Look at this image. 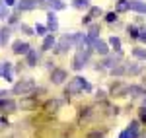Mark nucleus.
<instances>
[{
    "mask_svg": "<svg viewBox=\"0 0 146 138\" xmlns=\"http://www.w3.org/2000/svg\"><path fill=\"white\" fill-rule=\"evenodd\" d=\"M82 90L90 92L92 86H90L86 80H84V78H80V76H78V78H74V80L68 82V86L64 88V93H66V95H76V93H80Z\"/></svg>",
    "mask_w": 146,
    "mask_h": 138,
    "instance_id": "nucleus-1",
    "label": "nucleus"
},
{
    "mask_svg": "<svg viewBox=\"0 0 146 138\" xmlns=\"http://www.w3.org/2000/svg\"><path fill=\"white\" fill-rule=\"evenodd\" d=\"M35 90V82L33 80H20L14 86V93L16 95H29Z\"/></svg>",
    "mask_w": 146,
    "mask_h": 138,
    "instance_id": "nucleus-2",
    "label": "nucleus"
},
{
    "mask_svg": "<svg viewBox=\"0 0 146 138\" xmlns=\"http://www.w3.org/2000/svg\"><path fill=\"white\" fill-rule=\"evenodd\" d=\"M72 43H74V35H64L58 41V45H56V53H66L68 49L72 47Z\"/></svg>",
    "mask_w": 146,
    "mask_h": 138,
    "instance_id": "nucleus-3",
    "label": "nucleus"
},
{
    "mask_svg": "<svg viewBox=\"0 0 146 138\" xmlns=\"http://www.w3.org/2000/svg\"><path fill=\"white\" fill-rule=\"evenodd\" d=\"M66 70H62V68H55L53 72H51V82L53 84H62V82L66 80Z\"/></svg>",
    "mask_w": 146,
    "mask_h": 138,
    "instance_id": "nucleus-4",
    "label": "nucleus"
},
{
    "mask_svg": "<svg viewBox=\"0 0 146 138\" xmlns=\"http://www.w3.org/2000/svg\"><path fill=\"white\" fill-rule=\"evenodd\" d=\"M12 51H14L16 55H27V53H29V45H27L25 41H16L14 47H12Z\"/></svg>",
    "mask_w": 146,
    "mask_h": 138,
    "instance_id": "nucleus-5",
    "label": "nucleus"
},
{
    "mask_svg": "<svg viewBox=\"0 0 146 138\" xmlns=\"http://www.w3.org/2000/svg\"><path fill=\"white\" fill-rule=\"evenodd\" d=\"M129 8L138 12V14H146V2H142V0H129Z\"/></svg>",
    "mask_w": 146,
    "mask_h": 138,
    "instance_id": "nucleus-6",
    "label": "nucleus"
},
{
    "mask_svg": "<svg viewBox=\"0 0 146 138\" xmlns=\"http://www.w3.org/2000/svg\"><path fill=\"white\" fill-rule=\"evenodd\" d=\"M111 95H115V97L127 95V86H125V84H113V88H111Z\"/></svg>",
    "mask_w": 146,
    "mask_h": 138,
    "instance_id": "nucleus-7",
    "label": "nucleus"
},
{
    "mask_svg": "<svg viewBox=\"0 0 146 138\" xmlns=\"http://www.w3.org/2000/svg\"><path fill=\"white\" fill-rule=\"evenodd\" d=\"M37 2L35 0H20L18 2V10H35Z\"/></svg>",
    "mask_w": 146,
    "mask_h": 138,
    "instance_id": "nucleus-8",
    "label": "nucleus"
},
{
    "mask_svg": "<svg viewBox=\"0 0 146 138\" xmlns=\"http://www.w3.org/2000/svg\"><path fill=\"white\" fill-rule=\"evenodd\" d=\"M47 23H49V29H51V31H56V27H58V22H56L55 12H49V14H47Z\"/></svg>",
    "mask_w": 146,
    "mask_h": 138,
    "instance_id": "nucleus-9",
    "label": "nucleus"
},
{
    "mask_svg": "<svg viewBox=\"0 0 146 138\" xmlns=\"http://www.w3.org/2000/svg\"><path fill=\"white\" fill-rule=\"evenodd\" d=\"M0 109L6 113H12V111H16V103L12 99H4V101H0Z\"/></svg>",
    "mask_w": 146,
    "mask_h": 138,
    "instance_id": "nucleus-10",
    "label": "nucleus"
},
{
    "mask_svg": "<svg viewBox=\"0 0 146 138\" xmlns=\"http://www.w3.org/2000/svg\"><path fill=\"white\" fill-rule=\"evenodd\" d=\"M25 57H27V66H35V64H37V58H39V55H37V51H33V49H29V53H27Z\"/></svg>",
    "mask_w": 146,
    "mask_h": 138,
    "instance_id": "nucleus-11",
    "label": "nucleus"
},
{
    "mask_svg": "<svg viewBox=\"0 0 146 138\" xmlns=\"http://www.w3.org/2000/svg\"><path fill=\"white\" fill-rule=\"evenodd\" d=\"M53 47H55V35H47L45 41H43V47H41V49H43V51H51Z\"/></svg>",
    "mask_w": 146,
    "mask_h": 138,
    "instance_id": "nucleus-12",
    "label": "nucleus"
},
{
    "mask_svg": "<svg viewBox=\"0 0 146 138\" xmlns=\"http://www.w3.org/2000/svg\"><path fill=\"white\" fill-rule=\"evenodd\" d=\"M127 95H129V97H138V95H144V93H142V88L131 86V88H127Z\"/></svg>",
    "mask_w": 146,
    "mask_h": 138,
    "instance_id": "nucleus-13",
    "label": "nucleus"
},
{
    "mask_svg": "<svg viewBox=\"0 0 146 138\" xmlns=\"http://www.w3.org/2000/svg\"><path fill=\"white\" fill-rule=\"evenodd\" d=\"M72 6L76 10H86V8H90V0H74Z\"/></svg>",
    "mask_w": 146,
    "mask_h": 138,
    "instance_id": "nucleus-14",
    "label": "nucleus"
},
{
    "mask_svg": "<svg viewBox=\"0 0 146 138\" xmlns=\"http://www.w3.org/2000/svg\"><path fill=\"white\" fill-rule=\"evenodd\" d=\"M109 45H111L117 53H121V39H119V37H115V35L109 37Z\"/></svg>",
    "mask_w": 146,
    "mask_h": 138,
    "instance_id": "nucleus-15",
    "label": "nucleus"
},
{
    "mask_svg": "<svg viewBox=\"0 0 146 138\" xmlns=\"http://www.w3.org/2000/svg\"><path fill=\"white\" fill-rule=\"evenodd\" d=\"M49 6H51L53 10H64V8H66V4L60 2V0H49Z\"/></svg>",
    "mask_w": 146,
    "mask_h": 138,
    "instance_id": "nucleus-16",
    "label": "nucleus"
},
{
    "mask_svg": "<svg viewBox=\"0 0 146 138\" xmlns=\"http://www.w3.org/2000/svg\"><path fill=\"white\" fill-rule=\"evenodd\" d=\"M117 64H119V57H109V58H105V62H103V66H107V68H113Z\"/></svg>",
    "mask_w": 146,
    "mask_h": 138,
    "instance_id": "nucleus-17",
    "label": "nucleus"
},
{
    "mask_svg": "<svg viewBox=\"0 0 146 138\" xmlns=\"http://www.w3.org/2000/svg\"><path fill=\"white\" fill-rule=\"evenodd\" d=\"M4 80H12V64L10 62H4V72H2Z\"/></svg>",
    "mask_w": 146,
    "mask_h": 138,
    "instance_id": "nucleus-18",
    "label": "nucleus"
},
{
    "mask_svg": "<svg viewBox=\"0 0 146 138\" xmlns=\"http://www.w3.org/2000/svg\"><path fill=\"white\" fill-rule=\"evenodd\" d=\"M127 10H131L129 8V0H119L117 2V12H127Z\"/></svg>",
    "mask_w": 146,
    "mask_h": 138,
    "instance_id": "nucleus-19",
    "label": "nucleus"
},
{
    "mask_svg": "<svg viewBox=\"0 0 146 138\" xmlns=\"http://www.w3.org/2000/svg\"><path fill=\"white\" fill-rule=\"evenodd\" d=\"M8 16V4L4 0H0V20H4Z\"/></svg>",
    "mask_w": 146,
    "mask_h": 138,
    "instance_id": "nucleus-20",
    "label": "nucleus"
},
{
    "mask_svg": "<svg viewBox=\"0 0 146 138\" xmlns=\"http://www.w3.org/2000/svg\"><path fill=\"white\" fill-rule=\"evenodd\" d=\"M127 31H129V37H133V39H138V35H140V31L136 29V25H129Z\"/></svg>",
    "mask_w": 146,
    "mask_h": 138,
    "instance_id": "nucleus-21",
    "label": "nucleus"
},
{
    "mask_svg": "<svg viewBox=\"0 0 146 138\" xmlns=\"http://www.w3.org/2000/svg\"><path fill=\"white\" fill-rule=\"evenodd\" d=\"M127 72V68L125 66H121V64H117V66H113L111 68V74L113 76H121V74H125Z\"/></svg>",
    "mask_w": 146,
    "mask_h": 138,
    "instance_id": "nucleus-22",
    "label": "nucleus"
},
{
    "mask_svg": "<svg viewBox=\"0 0 146 138\" xmlns=\"http://www.w3.org/2000/svg\"><path fill=\"white\" fill-rule=\"evenodd\" d=\"M100 35V25L98 23H92L90 25V33H88V37H98Z\"/></svg>",
    "mask_w": 146,
    "mask_h": 138,
    "instance_id": "nucleus-23",
    "label": "nucleus"
},
{
    "mask_svg": "<svg viewBox=\"0 0 146 138\" xmlns=\"http://www.w3.org/2000/svg\"><path fill=\"white\" fill-rule=\"evenodd\" d=\"M129 130H131L133 138H136V136H138V123H136V121H133V123L129 125Z\"/></svg>",
    "mask_w": 146,
    "mask_h": 138,
    "instance_id": "nucleus-24",
    "label": "nucleus"
},
{
    "mask_svg": "<svg viewBox=\"0 0 146 138\" xmlns=\"http://www.w3.org/2000/svg\"><path fill=\"white\" fill-rule=\"evenodd\" d=\"M8 39H10V29H8V27H4V29L0 31V41H2V43H6Z\"/></svg>",
    "mask_w": 146,
    "mask_h": 138,
    "instance_id": "nucleus-25",
    "label": "nucleus"
},
{
    "mask_svg": "<svg viewBox=\"0 0 146 138\" xmlns=\"http://www.w3.org/2000/svg\"><path fill=\"white\" fill-rule=\"evenodd\" d=\"M133 55H135L136 58H144L146 60V51L144 49H133Z\"/></svg>",
    "mask_w": 146,
    "mask_h": 138,
    "instance_id": "nucleus-26",
    "label": "nucleus"
},
{
    "mask_svg": "<svg viewBox=\"0 0 146 138\" xmlns=\"http://www.w3.org/2000/svg\"><path fill=\"white\" fill-rule=\"evenodd\" d=\"M90 18H98V16H101V8L100 6H94V8H90V14H88Z\"/></svg>",
    "mask_w": 146,
    "mask_h": 138,
    "instance_id": "nucleus-27",
    "label": "nucleus"
},
{
    "mask_svg": "<svg viewBox=\"0 0 146 138\" xmlns=\"http://www.w3.org/2000/svg\"><path fill=\"white\" fill-rule=\"evenodd\" d=\"M127 72H129V74H138V72H140V66H138L136 62H133V66H127Z\"/></svg>",
    "mask_w": 146,
    "mask_h": 138,
    "instance_id": "nucleus-28",
    "label": "nucleus"
},
{
    "mask_svg": "<svg viewBox=\"0 0 146 138\" xmlns=\"http://www.w3.org/2000/svg\"><path fill=\"white\" fill-rule=\"evenodd\" d=\"M58 105H60V101H49L47 103V111H55V109H58Z\"/></svg>",
    "mask_w": 146,
    "mask_h": 138,
    "instance_id": "nucleus-29",
    "label": "nucleus"
},
{
    "mask_svg": "<svg viewBox=\"0 0 146 138\" xmlns=\"http://www.w3.org/2000/svg\"><path fill=\"white\" fill-rule=\"evenodd\" d=\"M45 31H47L45 25H41V23H37V25H35V33H37V35H45Z\"/></svg>",
    "mask_w": 146,
    "mask_h": 138,
    "instance_id": "nucleus-30",
    "label": "nucleus"
},
{
    "mask_svg": "<svg viewBox=\"0 0 146 138\" xmlns=\"http://www.w3.org/2000/svg\"><path fill=\"white\" fill-rule=\"evenodd\" d=\"M105 20H107L109 23L117 22V14H115V12H111V14H107V16H105Z\"/></svg>",
    "mask_w": 146,
    "mask_h": 138,
    "instance_id": "nucleus-31",
    "label": "nucleus"
},
{
    "mask_svg": "<svg viewBox=\"0 0 146 138\" xmlns=\"http://www.w3.org/2000/svg\"><path fill=\"white\" fill-rule=\"evenodd\" d=\"M20 27H22V31H23V33H27V35H35V33H33V29H31V27H27L25 23H22Z\"/></svg>",
    "mask_w": 146,
    "mask_h": 138,
    "instance_id": "nucleus-32",
    "label": "nucleus"
},
{
    "mask_svg": "<svg viewBox=\"0 0 146 138\" xmlns=\"http://www.w3.org/2000/svg\"><path fill=\"white\" fill-rule=\"evenodd\" d=\"M119 138H133V134H131V130L127 128V130H123V132H121V136H119Z\"/></svg>",
    "mask_w": 146,
    "mask_h": 138,
    "instance_id": "nucleus-33",
    "label": "nucleus"
},
{
    "mask_svg": "<svg viewBox=\"0 0 146 138\" xmlns=\"http://www.w3.org/2000/svg\"><path fill=\"white\" fill-rule=\"evenodd\" d=\"M140 121H144V123H146V105L140 109Z\"/></svg>",
    "mask_w": 146,
    "mask_h": 138,
    "instance_id": "nucleus-34",
    "label": "nucleus"
},
{
    "mask_svg": "<svg viewBox=\"0 0 146 138\" xmlns=\"http://www.w3.org/2000/svg\"><path fill=\"white\" fill-rule=\"evenodd\" d=\"M138 39H140L142 43H146V31H140V35H138Z\"/></svg>",
    "mask_w": 146,
    "mask_h": 138,
    "instance_id": "nucleus-35",
    "label": "nucleus"
},
{
    "mask_svg": "<svg viewBox=\"0 0 146 138\" xmlns=\"http://www.w3.org/2000/svg\"><path fill=\"white\" fill-rule=\"evenodd\" d=\"M103 97H105V92H101V90H100V92H98V99H103Z\"/></svg>",
    "mask_w": 146,
    "mask_h": 138,
    "instance_id": "nucleus-36",
    "label": "nucleus"
},
{
    "mask_svg": "<svg viewBox=\"0 0 146 138\" xmlns=\"http://www.w3.org/2000/svg\"><path fill=\"white\" fill-rule=\"evenodd\" d=\"M6 95H8V92H0V99H4Z\"/></svg>",
    "mask_w": 146,
    "mask_h": 138,
    "instance_id": "nucleus-37",
    "label": "nucleus"
},
{
    "mask_svg": "<svg viewBox=\"0 0 146 138\" xmlns=\"http://www.w3.org/2000/svg\"><path fill=\"white\" fill-rule=\"evenodd\" d=\"M4 2H6V4H8V6H12V4H14V2H16V0H4Z\"/></svg>",
    "mask_w": 146,
    "mask_h": 138,
    "instance_id": "nucleus-38",
    "label": "nucleus"
},
{
    "mask_svg": "<svg viewBox=\"0 0 146 138\" xmlns=\"http://www.w3.org/2000/svg\"><path fill=\"white\" fill-rule=\"evenodd\" d=\"M4 125H6V121H4V119H0V128L4 127Z\"/></svg>",
    "mask_w": 146,
    "mask_h": 138,
    "instance_id": "nucleus-39",
    "label": "nucleus"
},
{
    "mask_svg": "<svg viewBox=\"0 0 146 138\" xmlns=\"http://www.w3.org/2000/svg\"><path fill=\"white\" fill-rule=\"evenodd\" d=\"M142 103H144V105H146V95H144V97H142Z\"/></svg>",
    "mask_w": 146,
    "mask_h": 138,
    "instance_id": "nucleus-40",
    "label": "nucleus"
},
{
    "mask_svg": "<svg viewBox=\"0 0 146 138\" xmlns=\"http://www.w3.org/2000/svg\"><path fill=\"white\" fill-rule=\"evenodd\" d=\"M37 2H43V0H37Z\"/></svg>",
    "mask_w": 146,
    "mask_h": 138,
    "instance_id": "nucleus-41",
    "label": "nucleus"
}]
</instances>
